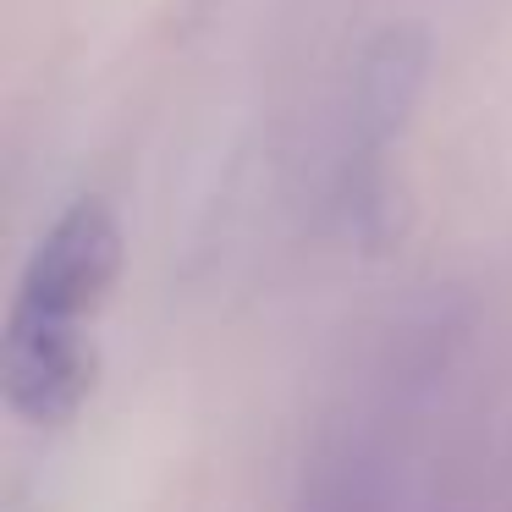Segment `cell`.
Listing matches in <instances>:
<instances>
[{
	"mask_svg": "<svg viewBox=\"0 0 512 512\" xmlns=\"http://www.w3.org/2000/svg\"><path fill=\"white\" fill-rule=\"evenodd\" d=\"M298 512H358L353 474H347L342 463H320V468H314V479L303 485Z\"/></svg>",
	"mask_w": 512,
	"mask_h": 512,
	"instance_id": "obj_3",
	"label": "cell"
},
{
	"mask_svg": "<svg viewBox=\"0 0 512 512\" xmlns=\"http://www.w3.org/2000/svg\"><path fill=\"white\" fill-rule=\"evenodd\" d=\"M430 34L419 23H386L364 39L347 83V116H342V193L358 210L380 204L386 155L413 122L430 83Z\"/></svg>",
	"mask_w": 512,
	"mask_h": 512,
	"instance_id": "obj_2",
	"label": "cell"
},
{
	"mask_svg": "<svg viewBox=\"0 0 512 512\" xmlns=\"http://www.w3.org/2000/svg\"><path fill=\"white\" fill-rule=\"evenodd\" d=\"M122 221L105 199L83 193L28 248L6 309L0 386L6 408L34 430H61L83 413L100 380L94 320L122 276Z\"/></svg>",
	"mask_w": 512,
	"mask_h": 512,
	"instance_id": "obj_1",
	"label": "cell"
}]
</instances>
